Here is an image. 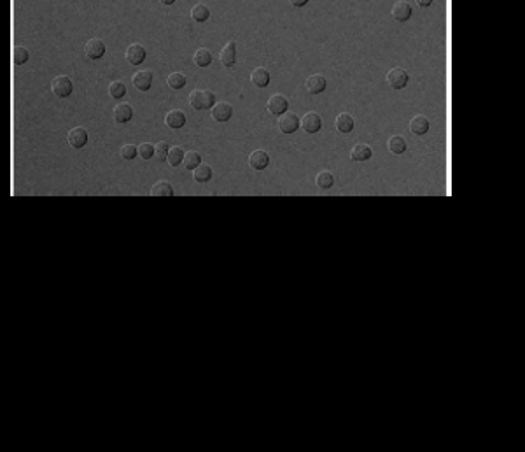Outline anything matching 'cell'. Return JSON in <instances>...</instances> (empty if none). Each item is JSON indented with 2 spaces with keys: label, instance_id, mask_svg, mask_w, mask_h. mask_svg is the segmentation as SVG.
<instances>
[{
  "label": "cell",
  "instance_id": "cell-1",
  "mask_svg": "<svg viewBox=\"0 0 525 452\" xmlns=\"http://www.w3.org/2000/svg\"><path fill=\"white\" fill-rule=\"evenodd\" d=\"M215 104V95L210 89H195L189 93V105L195 111H205V109H212Z\"/></svg>",
  "mask_w": 525,
  "mask_h": 452
},
{
  "label": "cell",
  "instance_id": "cell-2",
  "mask_svg": "<svg viewBox=\"0 0 525 452\" xmlns=\"http://www.w3.org/2000/svg\"><path fill=\"white\" fill-rule=\"evenodd\" d=\"M72 89H74V82L68 75H56L51 81V91L58 98H67L68 95H72Z\"/></svg>",
  "mask_w": 525,
  "mask_h": 452
},
{
  "label": "cell",
  "instance_id": "cell-3",
  "mask_svg": "<svg viewBox=\"0 0 525 452\" xmlns=\"http://www.w3.org/2000/svg\"><path fill=\"white\" fill-rule=\"evenodd\" d=\"M408 81H410V75H408V72L403 71L401 67H394L387 72V82L391 88L403 89L404 86L408 84Z\"/></svg>",
  "mask_w": 525,
  "mask_h": 452
},
{
  "label": "cell",
  "instance_id": "cell-4",
  "mask_svg": "<svg viewBox=\"0 0 525 452\" xmlns=\"http://www.w3.org/2000/svg\"><path fill=\"white\" fill-rule=\"evenodd\" d=\"M278 128L284 134H294L300 128V118L292 112H284L282 116H278Z\"/></svg>",
  "mask_w": 525,
  "mask_h": 452
},
{
  "label": "cell",
  "instance_id": "cell-5",
  "mask_svg": "<svg viewBox=\"0 0 525 452\" xmlns=\"http://www.w3.org/2000/svg\"><path fill=\"white\" fill-rule=\"evenodd\" d=\"M300 126L307 132V134H315V132L321 130L322 119L317 112H307V114L300 119Z\"/></svg>",
  "mask_w": 525,
  "mask_h": 452
},
{
  "label": "cell",
  "instance_id": "cell-6",
  "mask_svg": "<svg viewBox=\"0 0 525 452\" xmlns=\"http://www.w3.org/2000/svg\"><path fill=\"white\" fill-rule=\"evenodd\" d=\"M84 53L89 60H98L105 55V44L102 39L95 37V39H89L84 46Z\"/></svg>",
  "mask_w": 525,
  "mask_h": 452
},
{
  "label": "cell",
  "instance_id": "cell-7",
  "mask_svg": "<svg viewBox=\"0 0 525 452\" xmlns=\"http://www.w3.org/2000/svg\"><path fill=\"white\" fill-rule=\"evenodd\" d=\"M249 165L254 170H264L270 165V156H268L266 151H262V149H256L249 156Z\"/></svg>",
  "mask_w": 525,
  "mask_h": 452
},
{
  "label": "cell",
  "instance_id": "cell-8",
  "mask_svg": "<svg viewBox=\"0 0 525 452\" xmlns=\"http://www.w3.org/2000/svg\"><path fill=\"white\" fill-rule=\"evenodd\" d=\"M289 109V102L284 95H271L270 100H268V111L275 116H282L284 112H287Z\"/></svg>",
  "mask_w": 525,
  "mask_h": 452
},
{
  "label": "cell",
  "instance_id": "cell-9",
  "mask_svg": "<svg viewBox=\"0 0 525 452\" xmlns=\"http://www.w3.org/2000/svg\"><path fill=\"white\" fill-rule=\"evenodd\" d=\"M67 141L72 148L81 149V148H84V144L88 142V132H86L82 126H75V128H72V130L68 132Z\"/></svg>",
  "mask_w": 525,
  "mask_h": 452
},
{
  "label": "cell",
  "instance_id": "cell-10",
  "mask_svg": "<svg viewBox=\"0 0 525 452\" xmlns=\"http://www.w3.org/2000/svg\"><path fill=\"white\" fill-rule=\"evenodd\" d=\"M219 60L224 67H233L235 62H237V44L235 41H229L224 48L221 49V55H219Z\"/></svg>",
  "mask_w": 525,
  "mask_h": 452
},
{
  "label": "cell",
  "instance_id": "cell-11",
  "mask_svg": "<svg viewBox=\"0 0 525 452\" xmlns=\"http://www.w3.org/2000/svg\"><path fill=\"white\" fill-rule=\"evenodd\" d=\"M231 114H233V107H231L228 102H217V104H214V107H212V118L219 123L228 121V119L231 118Z\"/></svg>",
  "mask_w": 525,
  "mask_h": 452
},
{
  "label": "cell",
  "instance_id": "cell-12",
  "mask_svg": "<svg viewBox=\"0 0 525 452\" xmlns=\"http://www.w3.org/2000/svg\"><path fill=\"white\" fill-rule=\"evenodd\" d=\"M145 48L142 44H130L126 48V60L133 65H140L142 62L145 60Z\"/></svg>",
  "mask_w": 525,
  "mask_h": 452
},
{
  "label": "cell",
  "instance_id": "cell-13",
  "mask_svg": "<svg viewBox=\"0 0 525 452\" xmlns=\"http://www.w3.org/2000/svg\"><path fill=\"white\" fill-rule=\"evenodd\" d=\"M152 72L151 71H138L133 74V84L137 89H140V91H147V89H151L152 86Z\"/></svg>",
  "mask_w": 525,
  "mask_h": 452
},
{
  "label": "cell",
  "instance_id": "cell-14",
  "mask_svg": "<svg viewBox=\"0 0 525 452\" xmlns=\"http://www.w3.org/2000/svg\"><path fill=\"white\" fill-rule=\"evenodd\" d=\"M392 18L396 19V21H406V19H410L411 16V5L408 4V2H404V0H399V2H396V4L392 5V11H391Z\"/></svg>",
  "mask_w": 525,
  "mask_h": 452
},
{
  "label": "cell",
  "instance_id": "cell-15",
  "mask_svg": "<svg viewBox=\"0 0 525 452\" xmlns=\"http://www.w3.org/2000/svg\"><path fill=\"white\" fill-rule=\"evenodd\" d=\"M251 81L254 86L258 88H266L270 84V72L266 71L264 67H256L254 71L251 72Z\"/></svg>",
  "mask_w": 525,
  "mask_h": 452
},
{
  "label": "cell",
  "instance_id": "cell-16",
  "mask_svg": "<svg viewBox=\"0 0 525 452\" xmlns=\"http://www.w3.org/2000/svg\"><path fill=\"white\" fill-rule=\"evenodd\" d=\"M305 88H307V91L312 93V95H319V93L324 91L326 79L322 77L321 74H314V75H310L307 81H305Z\"/></svg>",
  "mask_w": 525,
  "mask_h": 452
},
{
  "label": "cell",
  "instance_id": "cell-17",
  "mask_svg": "<svg viewBox=\"0 0 525 452\" xmlns=\"http://www.w3.org/2000/svg\"><path fill=\"white\" fill-rule=\"evenodd\" d=\"M410 130L413 132L415 135H424V134H427V130H429V119L425 118V116H422V114H417L415 118H411V121H410Z\"/></svg>",
  "mask_w": 525,
  "mask_h": 452
},
{
  "label": "cell",
  "instance_id": "cell-18",
  "mask_svg": "<svg viewBox=\"0 0 525 452\" xmlns=\"http://www.w3.org/2000/svg\"><path fill=\"white\" fill-rule=\"evenodd\" d=\"M371 154H373V151H371V148L368 144H355L350 151V156L354 161H366V159L371 158Z\"/></svg>",
  "mask_w": 525,
  "mask_h": 452
},
{
  "label": "cell",
  "instance_id": "cell-19",
  "mask_svg": "<svg viewBox=\"0 0 525 452\" xmlns=\"http://www.w3.org/2000/svg\"><path fill=\"white\" fill-rule=\"evenodd\" d=\"M165 123H167L170 128H182V126L186 125L184 112L179 111V109H174V111H170L167 116H165Z\"/></svg>",
  "mask_w": 525,
  "mask_h": 452
},
{
  "label": "cell",
  "instance_id": "cell-20",
  "mask_svg": "<svg viewBox=\"0 0 525 452\" xmlns=\"http://www.w3.org/2000/svg\"><path fill=\"white\" fill-rule=\"evenodd\" d=\"M133 118V109L130 104H118L114 107V119L118 123H126Z\"/></svg>",
  "mask_w": 525,
  "mask_h": 452
},
{
  "label": "cell",
  "instance_id": "cell-21",
  "mask_svg": "<svg viewBox=\"0 0 525 452\" xmlns=\"http://www.w3.org/2000/svg\"><path fill=\"white\" fill-rule=\"evenodd\" d=\"M334 125H336L338 132H341V134H348V132H352V128H354V118H352L348 112H341V114H338Z\"/></svg>",
  "mask_w": 525,
  "mask_h": 452
},
{
  "label": "cell",
  "instance_id": "cell-22",
  "mask_svg": "<svg viewBox=\"0 0 525 452\" xmlns=\"http://www.w3.org/2000/svg\"><path fill=\"white\" fill-rule=\"evenodd\" d=\"M387 149L392 154H403L406 151V141L401 135H394L387 141Z\"/></svg>",
  "mask_w": 525,
  "mask_h": 452
},
{
  "label": "cell",
  "instance_id": "cell-23",
  "mask_svg": "<svg viewBox=\"0 0 525 452\" xmlns=\"http://www.w3.org/2000/svg\"><path fill=\"white\" fill-rule=\"evenodd\" d=\"M151 195L152 197H172V195H174V188H172L170 182L158 181L151 188Z\"/></svg>",
  "mask_w": 525,
  "mask_h": 452
},
{
  "label": "cell",
  "instance_id": "cell-24",
  "mask_svg": "<svg viewBox=\"0 0 525 452\" xmlns=\"http://www.w3.org/2000/svg\"><path fill=\"white\" fill-rule=\"evenodd\" d=\"M193 62L198 65V67H208L212 63V53L207 48L196 49V53L193 55Z\"/></svg>",
  "mask_w": 525,
  "mask_h": 452
},
{
  "label": "cell",
  "instance_id": "cell-25",
  "mask_svg": "<svg viewBox=\"0 0 525 452\" xmlns=\"http://www.w3.org/2000/svg\"><path fill=\"white\" fill-rule=\"evenodd\" d=\"M315 184H317L319 189H329V188H333V184H334V175L331 174V172H328V170L319 172L317 177H315Z\"/></svg>",
  "mask_w": 525,
  "mask_h": 452
},
{
  "label": "cell",
  "instance_id": "cell-26",
  "mask_svg": "<svg viewBox=\"0 0 525 452\" xmlns=\"http://www.w3.org/2000/svg\"><path fill=\"white\" fill-rule=\"evenodd\" d=\"M182 165H184L186 170H195L198 165H201V156L196 151H188L184 152V158H182Z\"/></svg>",
  "mask_w": 525,
  "mask_h": 452
},
{
  "label": "cell",
  "instance_id": "cell-27",
  "mask_svg": "<svg viewBox=\"0 0 525 452\" xmlns=\"http://www.w3.org/2000/svg\"><path fill=\"white\" fill-rule=\"evenodd\" d=\"M193 179L196 182H207L212 179V168L208 165H198V167L193 170Z\"/></svg>",
  "mask_w": 525,
  "mask_h": 452
},
{
  "label": "cell",
  "instance_id": "cell-28",
  "mask_svg": "<svg viewBox=\"0 0 525 452\" xmlns=\"http://www.w3.org/2000/svg\"><path fill=\"white\" fill-rule=\"evenodd\" d=\"M191 18L195 19L196 23H203L210 18V11H208L207 5L203 4H196L195 7L191 9Z\"/></svg>",
  "mask_w": 525,
  "mask_h": 452
},
{
  "label": "cell",
  "instance_id": "cell-29",
  "mask_svg": "<svg viewBox=\"0 0 525 452\" xmlns=\"http://www.w3.org/2000/svg\"><path fill=\"white\" fill-rule=\"evenodd\" d=\"M182 158H184V149L181 148V146H172L170 149H168V163L172 165V167H177V165L182 163Z\"/></svg>",
  "mask_w": 525,
  "mask_h": 452
},
{
  "label": "cell",
  "instance_id": "cell-30",
  "mask_svg": "<svg viewBox=\"0 0 525 452\" xmlns=\"http://www.w3.org/2000/svg\"><path fill=\"white\" fill-rule=\"evenodd\" d=\"M30 58V53L26 48H23V46H14L12 48V63H16V65H23V63H26Z\"/></svg>",
  "mask_w": 525,
  "mask_h": 452
},
{
  "label": "cell",
  "instance_id": "cell-31",
  "mask_svg": "<svg viewBox=\"0 0 525 452\" xmlns=\"http://www.w3.org/2000/svg\"><path fill=\"white\" fill-rule=\"evenodd\" d=\"M167 82L172 89H182L186 86V77L181 74V72H172V74L168 75Z\"/></svg>",
  "mask_w": 525,
  "mask_h": 452
},
{
  "label": "cell",
  "instance_id": "cell-32",
  "mask_svg": "<svg viewBox=\"0 0 525 452\" xmlns=\"http://www.w3.org/2000/svg\"><path fill=\"white\" fill-rule=\"evenodd\" d=\"M109 95L112 96V98H116V100H119V98H123V96L126 95V86L123 84L121 81H114L109 84Z\"/></svg>",
  "mask_w": 525,
  "mask_h": 452
},
{
  "label": "cell",
  "instance_id": "cell-33",
  "mask_svg": "<svg viewBox=\"0 0 525 452\" xmlns=\"http://www.w3.org/2000/svg\"><path fill=\"white\" fill-rule=\"evenodd\" d=\"M168 144L165 141H159L154 144V156L158 161H167V156H168Z\"/></svg>",
  "mask_w": 525,
  "mask_h": 452
},
{
  "label": "cell",
  "instance_id": "cell-34",
  "mask_svg": "<svg viewBox=\"0 0 525 452\" xmlns=\"http://www.w3.org/2000/svg\"><path fill=\"white\" fill-rule=\"evenodd\" d=\"M119 152H121L123 159H133V158H137V154H138L137 146H133V144H125Z\"/></svg>",
  "mask_w": 525,
  "mask_h": 452
},
{
  "label": "cell",
  "instance_id": "cell-35",
  "mask_svg": "<svg viewBox=\"0 0 525 452\" xmlns=\"http://www.w3.org/2000/svg\"><path fill=\"white\" fill-rule=\"evenodd\" d=\"M137 151L140 152V158L151 159L152 156H154V146L149 144V142H142V144L137 148Z\"/></svg>",
  "mask_w": 525,
  "mask_h": 452
},
{
  "label": "cell",
  "instance_id": "cell-36",
  "mask_svg": "<svg viewBox=\"0 0 525 452\" xmlns=\"http://www.w3.org/2000/svg\"><path fill=\"white\" fill-rule=\"evenodd\" d=\"M289 4H291L292 7H303V5L308 4V0H289Z\"/></svg>",
  "mask_w": 525,
  "mask_h": 452
},
{
  "label": "cell",
  "instance_id": "cell-37",
  "mask_svg": "<svg viewBox=\"0 0 525 452\" xmlns=\"http://www.w3.org/2000/svg\"><path fill=\"white\" fill-rule=\"evenodd\" d=\"M415 2H417L420 7H429V5L433 4V0H415Z\"/></svg>",
  "mask_w": 525,
  "mask_h": 452
},
{
  "label": "cell",
  "instance_id": "cell-38",
  "mask_svg": "<svg viewBox=\"0 0 525 452\" xmlns=\"http://www.w3.org/2000/svg\"><path fill=\"white\" fill-rule=\"evenodd\" d=\"M159 2H161L163 5H172V4L175 2V0H159Z\"/></svg>",
  "mask_w": 525,
  "mask_h": 452
}]
</instances>
